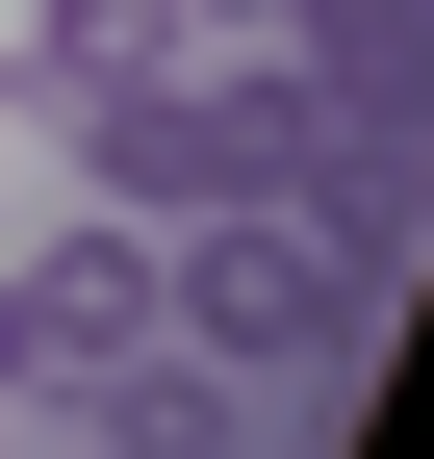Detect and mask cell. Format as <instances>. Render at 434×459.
Wrapping results in <instances>:
<instances>
[{"label": "cell", "mask_w": 434, "mask_h": 459, "mask_svg": "<svg viewBox=\"0 0 434 459\" xmlns=\"http://www.w3.org/2000/svg\"><path fill=\"white\" fill-rule=\"evenodd\" d=\"M26 332H51V358H128V332H153V230H128V204L51 230V255H26Z\"/></svg>", "instance_id": "3957f363"}, {"label": "cell", "mask_w": 434, "mask_h": 459, "mask_svg": "<svg viewBox=\"0 0 434 459\" xmlns=\"http://www.w3.org/2000/svg\"><path fill=\"white\" fill-rule=\"evenodd\" d=\"M358 307H384V255L307 204H204L153 255V358H204V383H358Z\"/></svg>", "instance_id": "6da1fadb"}, {"label": "cell", "mask_w": 434, "mask_h": 459, "mask_svg": "<svg viewBox=\"0 0 434 459\" xmlns=\"http://www.w3.org/2000/svg\"><path fill=\"white\" fill-rule=\"evenodd\" d=\"M128 77H179V0H26V26H0V102H51V128L128 102Z\"/></svg>", "instance_id": "7a4b0ae2"}]
</instances>
